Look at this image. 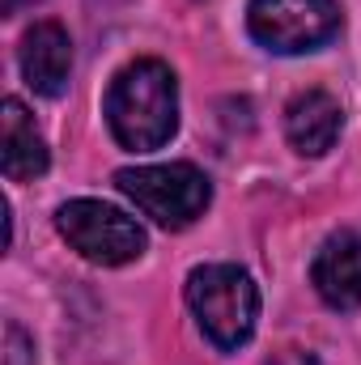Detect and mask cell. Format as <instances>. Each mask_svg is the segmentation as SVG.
<instances>
[{
	"instance_id": "obj_1",
	"label": "cell",
	"mask_w": 361,
	"mask_h": 365,
	"mask_svg": "<svg viewBox=\"0 0 361 365\" xmlns=\"http://www.w3.org/2000/svg\"><path fill=\"white\" fill-rule=\"evenodd\" d=\"M106 128L132 153H153L179 132V77L171 64L145 56L123 64L106 86Z\"/></svg>"
},
{
	"instance_id": "obj_2",
	"label": "cell",
	"mask_w": 361,
	"mask_h": 365,
	"mask_svg": "<svg viewBox=\"0 0 361 365\" xmlns=\"http://www.w3.org/2000/svg\"><path fill=\"white\" fill-rule=\"evenodd\" d=\"M187 306L200 323V331L234 353L255 336V319H260V289L247 268L238 264H204L187 276Z\"/></svg>"
},
{
	"instance_id": "obj_3",
	"label": "cell",
	"mask_w": 361,
	"mask_h": 365,
	"mask_svg": "<svg viewBox=\"0 0 361 365\" xmlns=\"http://www.w3.org/2000/svg\"><path fill=\"white\" fill-rule=\"evenodd\" d=\"M115 187L162 230H187L204 217L213 200V182L191 162H162V166H128L115 175Z\"/></svg>"
},
{
	"instance_id": "obj_4",
	"label": "cell",
	"mask_w": 361,
	"mask_h": 365,
	"mask_svg": "<svg viewBox=\"0 0 361 365\" xmlns=\"http://www.w3.org/2000/svg\"><path fill=\"white\" fill-rule=\"evenodd\" d=\"M56 230L81 259L102 264V268H123V264L141 259L145 247H149L141 221L128 217L115 204H102V200H68V204H60Z\"/></svg>"
},
{
	"instance_id": "obj_5",
	"label": "cell",
	"mask_w": 361,
	"mask_h": 365,
	"mask_svg": "<svg viewBox=\"0 0 361 365\" xmlns=\"http://www.w3.org/2000/svg\"><path fill=\"white\" fill-rule=\"evenodd\" d=\"M247 30L264 51L302 56L340 34V4L336 0H251Z\"/></svg>"
},
{
	"instance_id": "obj_6",
	"label": "cell",
	"mask_w": 361,
	"mask_h": 365,
	"mask_svg": "<svg viewBox=\"0 0 361 365\" xmlns=\"http://www.w3.org/2000/svg\"><path fill=\"white\" fill-rule=\"evenodd\" d=\"M26 86L43 98H60L73 77V38L60 21H34L17 47Z\"/></svg>"
},
{
	"instance_id": "obj_7",
	"label": "cell",
	"mask_w": 361,
	"mask_h": 365,
	"mask_svg": "<svg viewBox=\"0 0 361 365\" xmlns=\"http://www.w3.org/2000/svg\"><path fill=\"white\" fill-rule=\"evenodd\" d=\"M310 284L332 310H357L361 306V234H353V230L332 234L310 259Z\"/></svg>"
},
{
	"instance_id": "obj_8",
	"label": "cell",
	"mask_w": 361,
	"mask_h": 365,
	"mask_svg": "<svg viewBox=\"0 0 361 365\" xmlns=\"http://www.w3.org/2000/svg\"><path fill=\"white\" fill-rule=\"evenodd\" d=\"M340 128H345V110L327 90H302L285 106V136L306 158H323L340 140Z\"/></svg>"
},
{
	"instance_id": "obj_9",
	"label": "cell",
	"mask_w": 361,
	"mask_h": 365,
	"mask_svg": "<svg viewBox=\"0 0 361 365\" xmlns=\"http://www.w3.org/2000/svg\"><path fill=\"white\" fill-rule=\"evenodd\" d=\"M47 140L43 132L34 128V115L17 102V98H4V115H0V166L13 182L39 179L47 170Z\"/></svg>"
}]
</instances>
